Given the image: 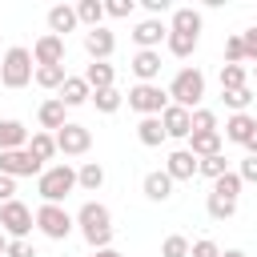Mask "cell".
Wrapping results in <instances>:
<instances>
[{
    "instance_id": "33",
    "label": "cell",
    "mask_w": 257,
    "mask_h": 257,
    "mask_svg": "<svg viewBox=\"0 0 257 257\" xmlns=\"http://www.w3.org/2000/svg\"><path fill=\"white\" fill-rule=\"evenodd\" d=\"M205 209H209V217H213V221H229V217L237 213V201H229V197H217V193H209Z\"/></svg>"
},
{
    "instance_id": "32",
    "label": "cell",
    "mask_w": 257,
    "mask_h": 257,
    "mask_svg": "<svg viewBox=\"0 0 257 257\" xmlns=\"http://www.w3.org/2000/svg\"><path fill=\"white\" fill-rule=\"evenodd\" d=\"M88 100L96 104V112H116V108L124 104V96L116 92V84H112V88H100V92H92Z\"/></svg>"
},
{
    "instance_id": "30",
    "label": "cell",
    "mask_w": 257,
    "mask_h": 257,
    "mask_svg": "<svg viewBox=\"0 0 257 257\" xmlns=\"http://www.w3.org/2000/svg\"><path fill=\"white\" fill-rule=\"evenodd\" d=\"M32 80H36L40 88H60V84L68 80V72H64V64H44V68L32 72Z\"/></svg>"
},
{
    "instance_id": "23",
    "label": "cell",
    "mask_w": 257,
    "mask_h": 257,
    "mask_svg": "<svg viewBox=\"0 0 257 257\" xmlns=\"http://www.w3.org/2000/svg\"><path fill=\"white\" fill-rule=\"evenodd\" d=\"M189 153H193L197 161L217 157V153H221V133H193V137H189Z\"/></svg>"
},
{
    "instance_id": "49",
    "label": "cell",
    "mask_w": 257,
    "mask_h": 257,
    "mask_svg": "<svg viewBox=\"0 0 257 257\" xmlns=\"http://www.w3.org/2000/svg\"><path fill=\"white\" fill-rule=\"evenodd\" d=\"M4 249H8V237H4V233H0V257H4Z\"/></svg>"
},
{
    "instance_id": "50",
    "label": "cell",
    "mask_w": 257,
    "mask_h": 257,
    "mask_svg": "<svg viewBox=\"0 0 257 257\" xmlns=\"http://www.w3.org/2000/svg\"><path fill=\"white\" fill-rule=\"evenodd\" d=\"M249 76H253V80H257V64H253V72H249Z\"/></svg>"
},
{
    "instance_id": "21",
    "label": "cell",
    "mask_w": 257,
    "mask_h": 257,
    "mask_svg": "<svg viewBox=\"0 0 257 257\" xmlns=\"http://www.w3.org/2000/svg\"><path fill=\"white\" fill-rule=\"evenodd\" d=\"M145 197H149V201H169V197H173V177H169L165 169L145 173Z\"/></svg>"
},
{
    "instance_id": "44",
    "label": "cell",
    "mask_w": 257,
    "mask_h": 257,
    "mask_svg": "<svg viewBox=\"0 0 257 257\" xmlns=\"http://www.w3.org/2000/svg\"><path fill=\"white\" fill-rule=\"evenodd\" d=\"M237 177L257 185V157H245V161H241V169H237Z\"/></svg>"
},
{
    "instance_id": "34",
    "label": "cell",
    "mask_w": 257,
    "mask_h": 257,
    "mask_svg": "<svg viewBox=\"0 0 257 257\" xmlns=\"http://www.w3.org/2000/svg\"><path fill=\"white\" fill-rule=\"evenodd\" d=\"M197 173H201V177H209V181L225 177V173H229V161H225V153H217V157H205V161H197Z\"/></svg>"
},
{
    "instance_id": "48",
    "label": "cell",
    "mask_w": 257,
    "mask_h": 257,
    "mask_svg": "<svg viewBox=\"0 0 257 257\" xmlns=\"http://www.w3.org/2000/svg\"><path fill=\"white\" fill-rule=\"evenodd\" d=\"M221 257H249V253H245V249H225Z\"/></svg>"
},
{
    "instance_id": "35",
    "label": "cell",
    "mask_w": 257,
    "mask_h": 257,
    "mask_svg": "<svg viewBox=\"0 0 257 257\" xmlns=\"http://www.w3.org/2000/svg\"><path fill=\"white\" fill-rule=\"evenodd\" d=\"M241 185H245V181H241L237 173H225V177H217V181H213V193H217V197L237 201V197H241Z\"/></svg>"
},
{
    "instance_id": "9",
    "label": "cell",
    "mask_w": 257,
    "mask_h": 257,
    "mask_svg": "<svg viewBox=\"0 0 257 257\" xmlns=\"http://www.w3.org/2000/svg\"><path fill=\"white\" fill-rule=\"evenodd\" d=\"M0 173L4 177H40L44 173V165L28 153V149H12V153H0Z\"/></svg>"
},
{
    "instance_id": "18",
    "label": "cell",
    "mask_w": 257,
    "mask_h": 257,
    "mask_svg": "<svg viewBox=\"0 0 257 257\" xmlns=\"http://www.w3.org/2000/svg\"><path fill=\"white\" fill-rule=\"evenodd\" d=\"M88 96H92V88L84 84V76H68V80L60 84V96H56V100H60L64 108H76V104H84Z\"/></svg>"
},
{
    "instance_id": "39",
    "label": "cell",
    "mask_w": 257,
    "mask_h": 257,
    "mask_svg": "<svg viewBox=\"0 0 257 257\" xmlns=\"http://www.w3.org/2000/svg\"><path fill=\"white\" fill-rule=\"evenodd\" d=\"M133 8H137V0H108V4H104V16L124 20V16H133Z\"/></svg>"
},
{
    "instance_id": "12",
    "label": "cell",
    "mask_w": 257,
    "mask_h": 257,
    "mask_svg": "<svg viewBox=\"0 0 257 257\" xmlns=\"http://www.w3.org/2000/svg\"><path fill=\"white\" fill-rule=\"evenodd\" d=\"M161 128H165V137H173V141H185V137H193L189 108H177V104H169V108L161 112Z\"/></svg>"
},
{
    "instance_id": "42",
    "label": "cell",
    "mask_w": 257,
    "mask_h": 257,
    "mask_svg": "<svg viewBox=\"0 0 257 257\" xmlns=\"http://www.w3.org/2000/svg\"><path fill=\"white\" fill-rule=\"evenodd\" d=\"M4 257H36V249H32V241H28V237H20V241H8Z\"/></svg>"
},
{
    "instance_id": "46",
    "label": "cell",
    "mask_w": 257,
    "mask_h": 257,
    "mask_svg": "<svg viewBox=\"0 0 257 257\" xmlns=\"http://www.w3.org/2000/svg\"><path fill=\"white\" fill-rule=\"evenodd\" d=\"M245 149H249V157H257V124H253V133H249V141H245Z\"/></svg>"
},
{
    "instance_id": "1",
    "label": "cell",
    "mask_w": 257,
    "mask_h": 257,
    "mask_svg": "<svg viewBox=\"0 0 257 257\" xmlns=\"http://www.w3.org/2000/svg\"><path fill=\"white\" fill-rule=\"evenodd\" d=\"M72 221L80 225V237H84L92 249H108V245H112V213H108L100 201H84Z\"/></svg>"
},
{
    "instance_id": "28",
    "label": "cell",
    "mask_w": 257,
    "mask_h": 257,
    "mask_svg": "<svg viewBox=\"0 0 257 257\" xmlns=\"http://www.w3.org/2000/svg\"><path fill=\"white\" fill-rule=\"evenodd\" d=\"M100 20H104V4H100V0H80V4H76V24L100 28Z\"/></svg>"
},
{
    "instance_id": "25",
    "label": "cell",
    "mask_w": 257,
    "mask_h": 257,
    "mask_svg": "<svg viewBox=\"0 0 257 257\" xmlns=\"http://www.w3.org/2000/svg\"><path fill=\"white\" fill-rule=\"evenodd\" d=\"M137 141L149 145V149H157L161 141H169L165 128H161V116H141V124H137Z\"/></svg>"
},
{
    "instance_id": "37",
    "label": "cell",
    "mask_w": 257,
    "mask_h": 257,
    "mask_svg": "<svg viewBox=\"0 0 257 257\" xmlns=\"http://www.w3.org/2000/svg\"><path fill=\"white\" fill-rule=\"evenodd\" d=\"M221 100H225L233 112H245L249 100H253V88H249V84H245V88H229V92H221Z\"/></svg>"
},
{
    "instance_id": "6",
    "label": "cell",
    "mask_w": 257,
    "mask_h": 257,
    "mask_svg": "<svg viewBox=\"0 0 257 257\" xmlns=\"http://www.w3.org/2000/svg\"><path fill=\"white\" fill-rule=\"evenodd\" d=\"M32 209L24 205V201H4L0 205V233H8V241H20V237H28L32 233Z\"/></svg>"
},
{
    "instance_id": "45",
    "label": "cell",
    "mask_w": 257,
    "mask_h": 257,
    "mask_svg": "<svg viewBox=\"0 0 257 257\" xmlns=\"http://www.w3.org/2000/svg\"><path fill=\"white\" fill-rule=\"evenodd\" d=\"M4 201H16V181L0 173V205H4Z\"/></svg>"
},
{
    "instance_id": "19",
    "label": "cell",
    "mask_w": 257,
    "mask_h": 257,
    "mask_svg": "<svg viewBox=\"0 0 257 257\" xmlns=\"http://www.w3.org/2000/svg\"><path fill=\"white\" fill-rule=\"evenodd\" d=\"M64 112H68V108L52 96V100H44V104L36 108V120H40V128H44V133H48V128L56 133V128H64V124H68V116H64Z\"/></svg>"
},
{
    "instance_id": "26",
    "label": "cell",
    "mask_w": 257,
    "mask_h": 257,
    "mask_svg": "<svg viewBox=\"0 0 257 257\" xmlns=\"http://www.w3.org/2000/svg\"><path fill=\"white\" fill-rule=\"evenodd\" d=\"M24 149H28V153L44 165V161H52V157H56V137H52V133H32Z\"/></svg>"
},
{
    "instance_id": "38",
    "label": "cell",
    "mask_w": 257,
    "mask_h": 257,
    "mask_svg": "<svg viewBox=\"0 0 257 257\" xmlns=\"http://www.w3.org/2000/svg\"><path fill=\"white\" fill-rule=\"evenodd\" d=\"M189 237H181V233H173V237H165V245H161V257H189Z\"/></svg>"
},
{
    "instance_id": "4",
    "label": "cell",
    "mask_w": 257,
    "mask_h": 257,
    "mask_svg": "<svg viewBox=\"0 0 257 257\" xmlns=\"http://www.w3.org/2000/svg\"><path fill=\"white\" fill-rule=\"evenodd\" d=\"M32 72H36V64H32V52L28 48H8L4 52V60H0V84L4 88H24L28 80H32Z\"/></svg>"
},
{
    "instance_id": "11",
    "label": "cell",
    "mask_w": 257,
    "mask_h": 257,
    "mask_svg": "<svg viewBox=\"0 0 257 257\" xmlns=\"http://www.w3.org/2000/svg\"><path fill=\"white\" fill-rule=\"evenodd\" d=\"M112 48H116V36H112L104 24L84 32V52H88L92 60H108V56H112Z\"/></svg>"
},
{
    "instance_id": "40",
    "label": "cell",
    "mask_w": 257,
    "mask_h": 257,
    "mask_svg": "<svg viewBox=\"0 0 257 257\" xmlns=\"http://www.w3.org/2000/svg\"><path fill=\"white\" fill-rule=\"evenodd\" d=\"M225 64H245V44H241V36H229V40H225Z\"/></svg>"
},
{
    "instance_id": "16",
    "label": "cell",
    "mask_w": 257,
    "mask_h": 257,
    "mask_svg": "<svg viewBox=\"0 0 257 257\" xmlns=\"http://www.w3.org/2000/svg\"><path fill=\"white\" fill-rule=\"evenodd\" d=\"M72 28H76V8L72 4H52L48 8V32L64 40V32H72Z\"/></svg>"
},
{
    "instance_id": "8",
    "label": "cell",
    "mask_w": 257,
    "mask_h": 257,
    "mask_svg": "<svg viewBox=\"0 0 257 257\" xmlns=\"http://www.w3.org/2000/svg\"><path fill=\"white\" fill-rule=\"evenodd\" d=\"M52 137H56V153H64V157H84V153L92 149V133H88L84 124H76V120H68V124L56 128Z\"/></svg>"
},
{
    "instance_id": "27",
    "label": "cell",
    "mask_w": 257,
    "mask_h": 257,
    "mask_svg": "<svg viewBox=\"0 0 257 257\" xmlns=\"http://www.w3.org/2000/svg\"><path fill=\"white\" fill-rule=\"evenodd\" d=\"M76 185H80L84 193H96V189L104 185V169H100L96 161H84V165L76 169Z\"/></svg>"
},
{
    "instance_id": "47",
    "label": "cell",
    "mask_w": 257,
    "mask_h": 257,
    "mask_svg": "<svg viewBox=\"0 0 257 257\" xmlns=\"http://www.w3.org/2000/svg\"><path fill=\"white\" fill-rule=\"evenodd\" d=\"M92 257H124V253H116V249H112V245H108V249H96V253H92Z\"/></svg>"
},
{
    "instance_id": "20",
    "label": "cell",
    "mask_w": 257,
    "mask_h": 257,
    "mask_svg": "<svg viewBox=\"0 0 257 257\" xmlns=\"http://www.w3.org/2000/svg\"><path fill=\"white\" fill-rule=\"evenodd\" d=\"M253 124H257V116H249V112H233V116L225 120V141L245 145V141H249V133H253Z\"/></svg>"
},
{
    "instance_id": "2",
    "label": "cell",
    "mask_w": 257,
    "mask_h": 257,
    "mask_svg": "<svg viewBox=\"0 0 257 257\" xmlns=\"http://www.w3.org/2000/svg\"><path fill=\"white\" fill-rule=\"evenodd\" d=\"M165 92H169V104L193 112V108H201V100H205V72H201V68H181Z\"/></svg>"
},
{
    "instance_id": "29",
    "label": "cell",
    "mask_w": 257,
    "mask_h": 257,
    "mask_svg": "<svg viewBox=\"0 0 257 257\" xmlns=\"http://www.w3.org/2000/svg\"><path fill=\"white\" fill-rule=\"evenodd\" d=\"M197 40H201V36H189V32H169V36H165L169 52H173V56H181V60L197 52Z\"/></svg>"
},
{
    "instance_id": "31",
    "label": "cell",
    "mask_w": 257,
    "mask_h": 257,
    "mask_svg": "<svg viewBox=\"0 0 257 257\" xmlns=\"http://www.w3.org/2000/svg\"><path fill=\"white\" fill-rule=\"evenodd\" d=\"M245 84H249V68L245 64H221V92L245 88Z\"/></svg>"
},
{
    "instance_id": "22",
    "label": "cell",
    "mask_w": 257,
    "mask_h": 257,
    "mask_svg": "<svg viewBox=\"0 0 257 257\" xmlns=\"http://www.w3.org/2000/svg\"><path fill=\"white\" fill-rule=\"evenodd\" d=\"M24 145H28V128L20 120H0V153L24 149Z\"/></svg>"
},
{
    "instance_id": "5",
    "label": "cell",
    "mask_w": 257,
    "mask_h": 257,
    "mask_svg": "<svg viewBox=\"0 0 257 257\" xmlns=\"http://www.w3.org/2000/svg\"><path fill=\"white\" fill-rule=\"evenodd\" d=\"M32 221H36V229H40L48 241H64V237L72 233V225H76L64 205H40V209L32 213Z\"/></svg>"
},
{
    "instance_id": "15",
    "label": "cell",
    "mask_w": 257,
    "mask_h": 257,
    "mask_svg": "<svg viewBox=\"0 0 257 257\" xmlns=\"http://www.w3.org/2000/svg\"><path fill=\"white\" fill-rule=\"evenodd\" d=\"M128 68H133V76L141 84H157V76H161V52H137Z\"/></svg>"
},
{
    "instance_id": "24",
    "label": "cell",
    "mask_w": 257,
    "mask_h": 257,
    "mask_svg": "<svg viewBox=\"0 0 257 257\" xmlns=\"http://www.w3.org/2000/svg\"><path fill=\"white\" fill-rule=\"evenodd\" d=\"M169 32L201 36V12H197V8H173V24H169Z\"/></svg>"
},
{
    "instance_id": "17",
    "label": "cell",
    "mask_w": 257,
    "mask_h": 257,
    "mask_svg": "<svg viewBox=\"0 0 257 257\" xmlns=\"http://www.w3.org/2000/svg\"><path fill=\"white\" fill-rule=\"evenodd\" d=\"M112 80H116V68H112L108 60H92V64L84 68V84H88L92 92H100V88H112Z\"/></svg>"
},
{
    "instance_id": "14",
    "label": "cell",
    "mask_w": 257,
    "mask_h": 257,
    "mask_svg": "<svg viewBox=\"0 0 257 257\" xmlns=\"http://www.w3.org/2000/svg\"><path fill=\"white\" fill-rule=\"evenodd\" d=\"M165 36H169V28H165L161 20H153V16H149V20H141V24L133 28V40L141 44V52H157V44H161Z\"/></svg>"
},
{
    "instance_id": "43",
    "label": "cell",
    "mask_w": 257,
    "mask_h": 257,
    "mask_svg": "<svg viewBox=\"0 0 257 257\" xmlns=\"http://www.w3.org/2000/svg\"><path fill=\"white\" fill-rule=\"evenodd\" d=\"M241 44H245V60H253V64H257V28L241 32Z\"/></svg>"
},
{
    "instance_id": "13",
    "label": "cell",
    "mask_w": 257,
    "mask_h": 257,
    "mask_svg": "<svg viewBox=\"0 0 257 257\" xmlns=\"http://www.w3.org/2000/svg\"><path fill=\"white\" fill-rule=\"evenodd\" d=\"M165 173L173 177V185H177V181H193V177H197V157H193L189 149H173L169 161H165Z\"/></svg>"
},
{
    "instance_id": "10",
    "label": "cell",
    "mask_w": 257,
    "mask_h": 257,
    "mask_svg": "<svg viewBox=\"0 0 257 257\" xmlns=\"http://www.w3.org/2000/svg\"><path fill=\"white\" fill-rule=\"evenodd\" d=\"M32 64H36V68H44V64H64V40L52 36V32H44V36L32 44Z\"/></svg>"
},
{
    "instance_id": "36",
    "label": "cell",
    "mask_w": 257,
    "mask_h": 257,
    "mask_svg": "<svg viewBox=\"0 0 257 257\" xmlns=\"http://www.w3.org/2000/svg\"><path fill=\"white\" fill-rule=\"evenodd\" d=\"M189 124H193V133H221L213 108H193V112H189Z\"/></svg>"
},
{
    "instance_id": "41",
    "label": "cell",
    "mask_w": 257,
    "mask_h": 257,
    "mask_svg": "<svg viewBox=\"0 0 257 257\" xmlns=\"http://www.w3.org/2000/svg\"><path fill=\"white\" fill-rule=\"evenodd\" d=\"M189 257H221V249H217V241L201 237V241H193V245H189Z\"/></svg>"
},
{
    "instance_id": "3",
    "label": "cell",
    "mask_w": 257,
    "mask_h": 257,
    "mask_svg": "<svg viewBox=\"0 0 257 257\" xmlns=\"http://www.w3.org/2000/svg\"><path fill=\"white\" fill-rule=\"evenodd\" d=\"M72 189H76V169L72 165H48L36 177V193L44 197V205H60Z\"/></svg>"
},
{
    "instance_id": "7",
    "label": "cell",
    "mask_w": 257,
    "mask_h": 257,
    "mask_svg": "<svg viewBox=\"0 0 257 257\" xmlns=\"http://www.w3.org/2000/svg\"><path fill=\"white\" fill-rule=\"evenodd\" d=\"M128 108H137L141 116H161L169 108V92L161 84H133L128 88Z\"/></svg>"
}]
</instances>
